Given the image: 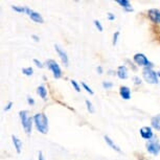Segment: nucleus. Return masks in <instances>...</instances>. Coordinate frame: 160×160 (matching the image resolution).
<instances>
[{
	"label": "nucleus",
	"mask_w": 160,
	"mask_h": 160,
	"mask_svg": "<svg viewBox=\"0 0 160 160\" xmlns=\"http://www.w3.org/2000/svg\"><path fill=\"white\" fill-rule=\"evenodd\" d=\"M34 122L36 129L42 134H47L48 133V118L44 113H37L34 115Z\"/></svg>",
	"instance_id": "obj_1"
},
{
	"label": "nucleus",
	"mask_w": 160,
	"mask_h": 160,
	"mask_svg": "<svg viewBox=\"0 0 160 160\" xmlns=\"http://www.w3.org/2000/svg\"><path fill=\"white\" fill-rule=\"evenodd\" d=\"M19 117L21 119V125H22L24 131L28 135H29L32 133V120L34 118L28 116V111L26 110H21L19 112Z\"/></svg>",
	"instance_id": "obj_2"
},
{
	"label": "nucleus",
	"mask_w": 160,
	"mask_h": 160,
	"mask_svg": "<svg viewBox=\"0 0 160 160\" xmlns=\"http://www.w3.org/2000/svg\"><path fill=\"white\" fill-rule=\"evenodd\" d=\"M142 77L146 80L147 83L149 84H157L159 82L158 81V74L157 72L153 70V68L146 67L142 69Z\"/></svg>",
	"instance_id": "obj_3"
},
{
	"label": "nucleus",
	"mask_w": 160,
	"mask_h": 160,
	"mask_svg": "<svg viewBox=\"0 0 160 160\" xmlns=\"http://www.w3.org/2000/svg\"><path fill=\"white\" fill-rule=\"evenodd\" d=\"M146 147H147L148 152L154 156H157L160 153V142H159L158 138L153 137L152 139L148 140Z\"/></svg>",
	"instance_id": "obj_4"
},
{
	"label": "nucleus",
	"mask_w": 160,
	"mask_h": 160,
	"mask_svg": "<svg viewBox=\"0 0 160 160\" xmlns=\"http://www.w3.org/2000/svg\"><path fill=\"white\" fill-rule=\"evenodd\" d=\"M46 65H47V68L52 72L53 78H55L58 80V78H60L62 77V70H61V68H60L59 64L55 61V60H51V59L47 60Z\"/></svg>",
	"instance_id": "obj_5"
},
{
	"label": "nucleus",
	"mask_w": 160,
	"mask_h": 160,
	"mask_svg": "<svg viewBox=\"0 0 160 160\" xmlns=\"http://www.w3.org/2000/svg\"><path fill=\"white\" fill-rule=\"evenodd\" d=\"M133 60H134V62L136 63L138 66H143L144 68L146 67H150L152 68L153 67V63L149 61V59L147 58L146 56L143 55V53H135L134 57H133Z\"/></svg>",
	"instance_id": "obj_6"
},
{
	"label": "nucleus",
	"mask_w": 160,
	"mask_h": 160,
	"mask_svg": "<svg viewBox=\"0 0 160 160\" xmlns=\"http://www.w3.org/2000/svg\"><path fill=\"white\" fill-rule=\"evenodd\" d=\"M26 14L28 15V17L34 21L36 23H44V19L43 17L41 16L38 12H36L34 10H31L29 8L26 7Z\"/></svg>",
	"instance_id": "obj_7"
},
{
	"label": "nucleus",
	"mask_w": 160,
	"mask_h": 160,
	"mask_svg": "<svg viewBox=\"0 0 160 160\" xmlns=\"http://www.w3.org/2000/svg\"><path fill=\"white\" fill-rule=\"evenodd\" d=\"M55 49L57 51V53L59 55L60 59H61L62 63L64 64V66H66V67H67V66L69 65V60H68L67 53L65 52V50L62 49V48L60 47L59 45H57V44H55Z\"/></svg>",
	"instance_id": "obj_8"
},
{
	"label": "nucleus",
	"mask_w": 160,
	"mask_h": 160,
	"mask_svg": "<svg viewBox=\"0 0 160 160\" xmlns=\"http://www.w3.org/2000/svg\"><path fill=\"white\" fill-rule=\"evenodd\" d=\"M139 133H140V136L143 138V139L146 140H150L152 139L154 137V134H153V130L151 127H142V128H140L139 130Z\"/></svg>",
	"instance_id": "obj_9"
},
{
	"label": "nucleus",
	"mask_w": 160,
	"mask_h": 160,
	"mask_svg": "<svg viewBox=\"0 0 160 160\" xmlns=\"http://www.w3.org/2000/svg\"><path fill=\"white\" fill-rule=\"evenodd\" d=\"M148 17L154 23H160V10L157 8H151L148 12Z\"/></svg>",
	"instance_id": "obj_10"
},
{
	"label": "nucleus",
	"mask_w": 160,
	"mask_h": 160,
	"mask_svg": "<svg viewBox=\"0 0 160 160\" xmlns=\"http://www.w3.org/2000/svg\"><path fill=\"white\" fill-rule=\"evenodd\" d=\"M119 94L122 96V98L128 101V99L131 98V90L128 86H122L119 88Z\"/></svg>",
	"instance_id": "obj_11"
},
{
	"label": "nucleus",
	"mask_w": 160,
	"mask_h": 160,
	"mask_svg": "<svg viewBox=\"0 0 160 160\" xmlns=\"http://www.w3.org/2000/svg\"><path fill=\"white\" fill-rule=\"evenodd\" d=\"M116 74L120 80H126V78H128V68H127L125 65L119 66V67L117 68Z\"/></svg>",
	"instance_id": "obj_12"
},
{
	"label": "nucleus",
	"mask_w": 160,
	"mask_h": 160,
	"mask_svg": "<svg viewBox=\"0 0 160 160\" xmlns=\"http://www.w3.org/2000/svg\"><path fill=\"white\" fill-rule=\"evenodd\" d=\"M116 2L123 8V11L125 12H133L134 11L129 0H117Z\"/></svg>",
	"instance_id": "obj_13"
},
{
	"label": "nucleus",
	"mask_w": 160,
	"mask_h": 160,
	"mask_svg": "<svg viewBox=\"0 0 160 160\" xmlns=\"http://www.w3.org/2000/svg\"><path fill=\"white\" fill-rule=\"evenodd\" d=\"M12 140H13V143L15 146V149H16V152L18 154L21 153V150H22V141H21L19 138L17 136H15V135H12Z\"/></svg>",
	"instance_id": "obj_14"
},
{
	"label": "nucleus",
	"mask_w": 160,
	"mask_h": 160,
	"mask_svg": "<svg viewBox=\"0 0 160 160\" xmlns=\"http://www.w3.org/2000/svg\"><path fill=\"white\" fill-rule=\"evenodd\" d=\"M151 126H152V128L157 130V131H160V114H157V115L152 117V119H151Z\"/></svg>",
	"instance_id": "obj_15"
},
{
	"label": "nucleus",
	"mask_w": 160,
	"mask_h": 160,
	"mask_svg": "<svg viewBox=\"0 0 160 160\" xmlns=\"http://www.w3.org/2000/svg\"><path fill=\"white\" fill-rule=\"evenodd\" d=\"M104 139H105V141H106V143H107L109 147L112 148V149H113L114 151H116V152H118V153L122 152V150H120V148H119L118 146H116V144L114 143V141H113L112 139H111V138H110L109 136H107V135H105V136H104Z\"/></svg>",
	"instance_id": "obj_16"
},
{
	"label": "nucleus",
	"mask_w": 160,
	"mask_h": 160,
	"mask_svg": "<svg viewBox=\"0 0 160 160\" xmlns=\"http://www.w3.org/2000/svg\"><path fill=\"white\" fill-rule=\"evenodd\" d=\"M37 93L38 95H40V98H42L43 99H46V96H47V90L45 88L44 85H40L37 88Z\"/></svg>",
	"instance_id": "obj_17"
},
{
	"label": "nucleus",
	"mask_w": 160,
	"mask_h": 160,
	"mask_svg": "<svg viewBox=\"0 0 160 160\" xmlns=\"http://www.w3.org/2000/svg\"><path fill=\"white\" fill-rule=\"evenodd\" d=\"M12 10L17 12V13L26 14V7H20V5H12Z\"/></svg>",
	"instance_id": "obj_18"
},
{
	"label": "nucleus",
	"mask_w": 160,
	"mask_h": 160,
	"mask_svg": "<svg viewBox=\"0 0 160 160\" xmlns=\"http://www.w3.org/2000/svg\"><path fill=\"white\" fill-rule=\"evenodd\" d=\"M22 73L25 74L26 77H32V73H34V69L32 67H25V68H22Z\"/></svg>",
	"instance_id": "obj_19"
},
{
	"label": "nucleus",
	"mask_w": 160,
	"mask_h": 160,
	"mask_svg": "<svg viewBox=\"0 0 160 160\" xmlns=\"http://www.w3.org/2000/svg\"><path fill=\"white\" fill-rule=\"evenodd\" d=\"M85 104H86V107H87V110H88V112L90 113H94V108H93V106L91 104V102L89 101V99H86L85 101Z\"/></svg>",
	"instance_id": "obj_20"
},
{
	"label": "nucleus",
	"mask_w": 160,
	"mask_h": 160,
	"mask_svg": "<svg viewBox=\"0 0 160 160\" xmlns=\"http://www.w3.org/2000/svg\"><path fill=\"white\" fill-rule=\"evenodd\" d=\"M82 87H83L84 89L86 90L87 92L89 93V94H91V95H93V94H94V92H93V90H92L91 88H90V87H89L88 85H87V84H86L85 82H82Z\"/></svg>",
	"instance_id": "obj_21"
},
{
	"label": "nucleus",
	"mask_w": 160,
	"mask_h": 160,
	"mask_svg": "<svg viewBox=\"0 0 160 160\" xmlns=\"http://www.w3.org/2000/svg\"><path fill=\"white\" fill-rule=\"evenodd\" d=\"M71 85H72V87L74 88V90L77 92H80L81 91V88H80V85L78 84V82L77 81H74V80H71Z\"/></svg>",
	"instance_id": "obj_22"
},
{
	"label": "nucleus",
	"mask_w": 160,
	"mask_h": 160,
	"mask_svg": "<svg viewBox=\"0 0 160 160\" xmlns=\"http://www.w3.org/2000/svg\"><path fill=\"white\" fill-rule=\"evenodd\" d=\"M119 34L120 32L117 31V32H115L113 34V41H112V44L114 45V46H115V45L117 44V40H118V37H119Z\"/></svg>",
	"instance_id": "obj_23"
},
{
	"label": "nucleus",
	"mask_w": 160,
	"mask_h": 160,
	"mask_svg": "<svg viewBox=\"0 0 160 160\" xmlns=\"http://www.w3.org/2000/svg\"><path fill=\"white\" fill-rule=\"evenodd\" d=\"M102 88H105V89H111L113 87V83H111V82H102Z\"/></svg>",
	"instance_id": "obj_24"
},
{
	"label": "nucleus",
	"mask_w": 160,
	"mask_h": 160,
	"mask_svg": "<svg viewBox=\"0 0 160 160\" xmlns=\"http://www.w3.org/2000/svg\"><path fill=\"white\" fill-rule=\"evenodd\" d=\"M93 23H94L95 28L98 29V32H102V29H104V28H102V25L101 22H99L98 20H94V21H93Z\"/></svg>",
	"instance_id": "obj_25"
},
{
	"label": "nucleus",
	"mask_w": 160,
	"mask_h": 160,
	"mask_svg": "<svg viewBox=\"0 0 160 160\" xmlns=\"http://www.w3.org/2000/svg\"><path fill=\"white\" fill-rule=\"evenodd\" d=\"M133 81H134L135 85H140V84H141V78L139 77H137V75L133 77Z\"/></svg>",
	"instance_id": "obj_26"
},
{
	"label": "nucleus",
	"mask_w": 160,
	"mask_h": 160,
	"mask_svg": "<svg viewBox=\"0 0 160 160\" xmlns=\"http://www.w3.org/2000/svg\"><path fill=\"white\" fill-rule=\"evenodd\" d=\"M32 62L35 63V65L37 66V67H39V68H42V67H43V64H42V63H41L40 61H39L38 59H34V60H32Z\"/></svg>",
	"instance_id": "obj_27"
},
{
	"label": "nucleus",
	"mask_w": 160,
	"mask_h": 160,
	"mask_svg": "<svg viewBox=\"0 0 160 160\" xmlns=\"http://www.w3.org/2000/svg\"><path fill=\"white\" fill-rule=\"evenodd\" d=\"M26 101H28V105H35V99L32 98V96L28 95V98H26Z\"/></svg>",
	"instance_id": "obj_28"
},
{
	"label": "nucleus",
	"mask_w": 160,
	"mask_h": 160,
	"mask_svg": "<svg viewBox=\"0 0 160 160\" xmlns=\"http://www.w3.org/2000/svg\"><path fill=\"white\" fill-rule=\"evenodd\" d=\"M12 107H13V102H8V105L4 107V111H8L12 109Z\"/></svg>",
	"instance_id": "obj_29"
},
{
	"label": "nucleus",
	"mask_w": 160,
	"mask_h": 160,
	"mask_svg": "<svg viewBox=\"0 0 160 160\" xmlns=\"http://www.w3.org/2000/svg\"><path fill=\"white\" fill-rule=\"evenodd\" d=\"M108 20H110V21L115 20V15H113L112 13H109L108 14Z\"/></svg>",
	"instance_id": "obj_30"
},
{
	"label": "nucleus",
	"mask_w": 160,
	"mask_h": 160,
	"mask_svg": "<svg viewBox=\"0 0 160 160\" xmlns=\"http://www.w3.org/2000/svg\"><path fill=\"white\" fill-rule=\"evenodd\" d=\"M38 160H45L44 159V156H43V153L41 151H39V154H38Z\"/></svg>",
	"instance_id": "obj_31"
},
{
	"label": "nucleus",
	"mask_w": 160,
	"mask_h": 160,
	"mask_svg": "<svg viewBox=\"0 0 160 160\" xmlns=\"http://www.w3.org/2000/svg\"><path fill=\"white\" fill-rule=\"evenodd\" d=\"M96 71L98 72V74H102V66H98V67H96Z\"/></svg>",
	"instance_id": "obj_32"
},
{
	"label": "nucleus",
	"mask_w": 160,
	"mask_h": 160,
	"mask_svg": "<svg viewBox=\"0 0 160 160\" xmlns=\"http://www.w3.org/2000/svg\"><path fill=\"white\" fill-rule=\"evenodd\" d=\"M32 38L34 39L36 42H39V40H40V38H39L37 35H32Z\"/></svg>",
	"instance_id": "obj_33"
},
{
	"label": "nucleus",
	"mask_w": 160,
	"mask_h": 160,
	"mask_svg": "<svg viewBox=\"0 0 160 160\" xmlns=\"http://www.w3.org/2000/svg\"><path fill=\"white\" fill-rule=\"evenodd\" d=\"M157 74H158V78H160V71H159V72H157Z\"/></svg>",
	"instance_id": "obj_34"
}]
</instances>
